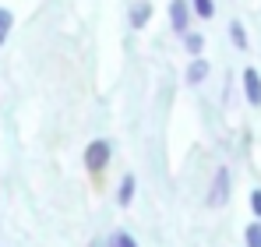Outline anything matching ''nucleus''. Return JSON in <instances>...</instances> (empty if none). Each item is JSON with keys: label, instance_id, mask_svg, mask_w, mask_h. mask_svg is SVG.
Segmentation results:
<instances>
[{"label": "nucleus", "instance_id": "nucleus-9", "mask_svg": "<svg viewBox=\"0 0 261 247\" xmlns=\"http://www.w3.org/2000/svg\"><path fill=\"white\" fill-rule=\"evenodd\" d=\"M229 32H233V42H237L240 50H247V32H244V25H240V21H233V25H229Z\"/></svg>", "mask_w": 261, "mask_h": 247}, {"label": "nucleus", "instance_id": "nucleus-1", "mask_svg": "<svg viewBox=\"0 0 261 247\" xmlns=\"http://www.w3.org/2000/svg\"><path fill=\"white\" fill-rule=\"evenodd\" d=\"M226 198H229V169L219 166L216 180H212V191H208V205L219 208V205H226Z\"/></svg>", "mask_w": 261, "mask_h": 247}, {"label": "nucleus", "instance_id": "nucleus-13", "mask_svg": "<svg viewBox=\"0 0 261 247\" xmlns=\"http://www.w3.org/2000/svg\"><path fill=\"white\" fill-rule=\"evenodd\" d=\"M194 11H198L201 18H212V14H216V4H212V0H194Z\"/></svg>", "mask_w": 261, "mask_h": 247}, {"label": "nucleus", "instance_id": "nucleus-5", "mask_svg": "<svg viewBox=\"0 0 261 247\" xmlns=\"http://www.w3.org/2000/svg\"><path fill=\"white\" fill-rule=\"evenodd\" d=\"M205 75H208V64H205V60H194V64L187 67V85L205 82Z\"/></svg>", "mask_w": 261, "mask_h": 247}, {"label": "nucleus", "instance_id": "nucleus-4", "mask_svg": "<svg viewBox=\"0 0 261 247\" xmlns=\"http://www.w3.org/2000/svg\"><path fill=\"white\" fill-rule=\"evenodd\" d=\"M187 21H191L187 0H173L170 4V25H173V32H187Z\"/></svg>", "mask_w": 261, "mask_h": 247}, {"label": "nucleus", "instance_id": "nucleus-12", "mask_svg": "<svg viewBox=\"0 0 261 247\" xmlns=\"http://www.w3.org/2000/svg\"><path fill=\"white\" fill-rule=\"evenodd\" d=\"M130 198H134V177H124V184H120V202L127 205Z\"/></svg>", "mask_w": 261, "mask_h": 247}, {"label": "nucleus", "instance_id": "nucleus-6", "mask_svg": "<svg viewBox=\"0 0 261 247\" xmlns=\"http://www.w3.org/2000/svg\"><path fill=\"white\" fill-rule=\"evenodd\" d=\"M148 14H152V7H148V4H134V7H130V25H134V29H141V25L148 21Z\"/></svg>", "mask_w": 261, "mask_h": 247}, {"label": "nucleus", "instance_id": "nucleus-3", "mask_svg": "<svg viewBox=\"0 0 261 247\" xmlns=\"http://www.w3.org/2000/svg\"><path fill=\"white\" fill-rule=\"evenodd\" d=\"M106 159H110V145H106V141H92L85 149V166L88 169H102Z\"/></svg>", "mask_w": 261, "mask_h": 247}, {"label": "nucleus", "instance_id": "nucleus-14", "mask_svg": "<svg viewBox=\"0 0 261 247\" xmlns=\"http://www.w3.org/2000/svg\"><path fill=\"white\" fill-rule=\"evenodd\" d=\"M251 208H254V215L261 219V191H254V194H251Z\"/></svg>", "mask_w": 261, "mask_h": 247}, {"label": "nucleus", "instance_id": "nucleus-8", "mask_svg": "<svg viewBox=\"0 0 261 247\" xmlns=\"http://www.w3.org/2000/svg\"><path fill=\"white\" fill-rule=\"evenodd\" d=\"M11 25H14V18H11V11L7 7H0V46L7 39V32H11Z\"/></svg>", "mask_w": 261, "mask_h": 247}, {"label": "nucleus", "instance_id": "nucleus-10", "mask_svg": "<svg viewBox=\"0 0 261 247\" xmlns=\"http://www.w3.org/2000/svg\"><path fill=\"white\" fill-rule=\"evenodd\" d=\"M184 46H187V53H194V57H198V53H201V46H205V39H201V36H194V32H187Z\"/></svg>", "mask_w": 261, "mask_h": 247}, {"label": "nucleus", "instance_id": "nucleus-7", "mask_svg": "<svg viewBox=\"0 0 261 247\" xmlns=\"http://www.w3.org/2000/svg\"><path fill=\"white\" fill-rule=\"evenodd\" d=\"M244 240H247V247H261V223H251L244 230Z\"/></svg>", "mask_w": 261, "mask_h": 247}, {"label": "nucleus", "instance_id": "nucleus-11", "mask_svg": "<svg viewBox=\"0 0 261 247\" xmlns=\"http://www.w3.org/2000/svg\"><path fill=\"white\" fill-rule=\"evenodd\" d=\"M110 247H138V244H134L130 233H113V237H110Z\"/></svg>", "mask_w": 261, "mask_h": 247}, {"label": "nucleus", "instance_id": "nucleus-2", "mask_svg": "<svg viewBox=\"0 0 261 247\" xmlns=\"http://www.w3.org/2000/svg\"><path fill=\"white\" fill-rule=\"evenodd\" d=\"M244 92H247V103L261 106V75L258 67H244Z\"/></svg>", "mask_w": 261, "mask_h": 247}]
</instances>
